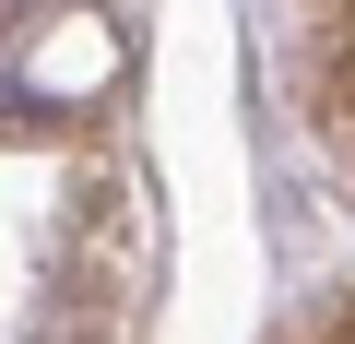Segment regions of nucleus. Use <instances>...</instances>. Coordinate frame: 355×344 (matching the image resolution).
Masks as SVG:
<instances>
[{
    "label": "nucleus",
    "instance_id": "nucleus-1",
    "mask_svg": "<svg viewBox=\"0 0 355 344\" xmlns=\"http://www.w3.org/2000/svg\"><path fill=\"white\" fill-rule=\"evenodd\" d=\"M343 344H355V320H343Z\"/></svg>",
    "mask_w": 355,
    "mask_h": 344
}]
</instances>
